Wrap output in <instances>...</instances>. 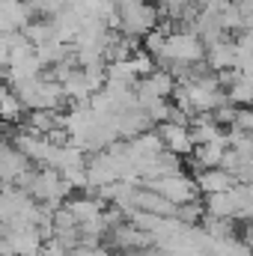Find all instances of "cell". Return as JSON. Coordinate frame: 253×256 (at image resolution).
<instances>
[{"mask_svg": "<svg viewBox=\"0 0 253 256\" xmlns=\"http://www.w3.org/2000/svg\"><path fill=\"white\" fill-rule=\"evenodd\" d=\"M9 86L18 92V98L24 102V108H27V110H60L66 102H68L63 84H60V80H54L51 74L9 80Z\"/></svg>", "mask_w": 253, "mask_h": 256, "instance_id": "obj_1", "label": "cell"}, {"mask_svg": "<svg viewBox=\"0 0 253 256\" xmlns=\"http://www.w3.org/2000/svg\"><path fill=\"white\" fill-rule=\"evenodd\" d=\"M161 24V9L149 0H116V21L114 27L128 36L146 39Z\"/></svg>", "mask_w": 253, "mask_h": 256, "instance_id": "obj_2", "label": "cell"}, {"mask_svg": "<svg viewBox=\"0 0 253 256\" xmlns=\"http://www.w3.org/2000/svg\"><path fill=\"white\" fill-rule=\"evenodd\" d=\"M24 191H30L39 202H45V206L60 208L63 200L72 194V182L66 179L57 167H39V170H33V176H30V182H27Z\"/></svg>", "mask_w": 253, "mask_h": 256, "instance_id": "obj_3", "label": "cell"}, {"mask_svg": "<svg viewBox=\"0 0 253 256\" xmlns=\"http://www.w3.org/2000/svg\"><path fill=\"white\" fill-rule=\"evenodd\" d=\"M134 92H137V104L146 110V108H152V104H158V102H164L176 92V78L167 68H155V72H149L137 80Z\"/></svg>", "mask_w": 253, "mask_h": 256, "instance_id": "obj_4", "label": "cell"}, {"mask_svg": "<svg viewBox=\"0 0 253 256\" xmlns=\"http://www.w3.org/2000/svg\"><path fill=\"white\" fill-rule=\"evenodd\" d=\"M152 191H158L161 196H167V200H173L176 206H185L190 200H196V194H200V185H196V179H188L182 170L179 173H167V176H158V179H152V182H146Z\"/></svg>", "mask_w": 253, "mask_h": 256, "instance_id": "obj_5", "label": "cell"}, {"mask_svg": "<svg viewBox=\"0 0 253 256\" xmlns=\"http://www.w3.org/2000/svg\"><path fill=\"white\" fill-rule=\"evenodd\" d=\"M27 170H33V161L6 137L3 152H0V176H3V185H15Z\"/></svg>", "mask_w": 253, "mask_h": 256, "instance_id": "obj_6", "label": "cell"}, {"mask_svg": "<svg viewBox=\"0 0 253 256\" xmlns=\"http://www.w3.org/2000/svg\"><path fill=\"white\" fill-rule=\"evenodd\" d=\"M33 6L27 0H0V30L3 33H15L24 30L33 21Z\"/></svg>", "mask_w": 253, "mask_h": 256, "instance_id": "obj_7", "label": "cell"}, {"mask_svg": "<svg viewBox=\"0 0 253 256\" xmlns=\"http://www.w3.org/2000/svg\"><path fill=\"white\" fill-rule=\"evenodd\" d=\"M155 131L161 134V140H164V146H167L170 152H176V155H194L196 140H194V134H190V126L161 122V126H155Z\"/></svg>", "mask_w": 253, "mask_h": 256, "instance_id": "obj_8", "label": "cell"}, {"mask_svg": "<svg viewBox=\"0 0 253 256\" xmlns=\"http://www.w3.org/2000/svg\"><path fill=\"white\" fill-rule=\"evenodd\" d=\"M194 179H196V185H200V191L202 194L230 191V188L238 185V179H236L230 170H224V167H206V170H196Z\"/></svg>", "mask_w": 253, "mask_h": 256, "instance_id": "obj_9", "label": "cell"}, {"mask_svg": "<svg viewBox=\"0 0 253 256\" xmlns=\"http://www.w3.org/2000/svg\"><path fill=\"white\" fill-rule=\"evenodd\" d=\"M226 149H230V140H226V137H224V140H212V143H196V149H194V155H190V164H194L196 170L220 167Z\"/></svg>", "mask_w": 253, "mask_h": 256, "instance_id": "obj_10", "label": "cell"}, {"mask_svg": "<svg viewBox=\"0 0 253 256\" xmlns=\"http://www.w3.org/2000/svg\"><path fill=\"white\" fill-rule=\"evenodd\" d=\"M104 202L108 200H102V196H74L66 206L74 212V218L80 224H90V220H104L108 218V206Z\"/></svg>", "mask_w": 253, "mask_h": 256, "instance_id": "obj_11", "label": "cell"}, {"mask_svg": "<svg viewBox=\"0 0 253 256\" xmlns=\"http://www.w3.org/2000/svg\"><path fill=\"white\" fill-rule=\"evenodd\" d=\"M206 60H208V66H212L214 72L236 68V66H238V42L224 39V42L212 45V48H208V54H206Z\"/></svg>", "mask_w": 253, "mask_h": 256, "instance_id": "obj_12", "label": "cell"}, {"mask_svg": "<svg viewBox=\"0 0 253 256\" xmlns=\"http://www.w3.org/2000/svg\"><path fill=\"white\" fill-rule=\"evenodd\" d=\"M24 33H27V39L39 48V45H48V42H54V39H60L57 36V27H54V18H33L27 27H24Z\"/></svg>", "mask_w": 253, "mask_h": 256, "instance_id": "obj_13", "label": "cell"}, {"mask_svg": "<svg viewBox=\"0 0 253 256\" xmlns=\"http://www.w3.org/2000/svg\"><path fill=\"white\" fill-rule=\"evenodd\" d=\"M0 114H3V120L12 126V122H24L27 120V108H24V102L18 98V92L6 84V90H3V98H0Z\"/></svg>", "mask_w": 253, "mask_h": 256, "instance_id": "obj_14", "label": "cell"}, {"mask_svg": "<svg viewBox=\"0 0 253 256\" xmlns=\"http://www.w3.org/2000/svg\"><path fill=\"white\" fill-rule=\"evenodd\" d=\"M244 9H242V3H226L224 9H220V24H224V30L226 33H242L244 30Z\"/></svg>", "mask_w": 253, "mask_h": 256, "instance_id": "obj_15", "label": "cell"}, {"mask_svg": "<svg viewBox=\"0 0 253 256\" xmlns=\"http://www.w3.org/2000/svg\"><path fill=\"white\" fill-rule=\"evenodd\" d=\"M232 126H238V128H244V131L253 134V108H238V116H236Z\"/></svg>", "mask_w": 253, "mask_h": 256, "instance_id": "obj_16", "label": "cell"}, {"mask_svg": "<svg viewBox=\"0 0 253 256\" xmlns=\"http://www.w3.org/2000/svg\"><path fill=\"white\" fill-rule=\"evenodd\" d=\"M232 3H244V0H232Z\"/></svg>", "mask_w": 253, "mask_h": 256, "instance_id": "obj_17", "label": "cell"}]
</instances>
